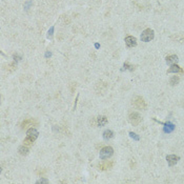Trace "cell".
Here are the masks:
<instances>
[{
	"label": "cell",
	"mask_w": 184,
	"mask_h": 184,
	"mask_svg": "<svg viewBox=\"0 0 184 184\" xmlns=\"http://www.w3.org/2000/svg\"><path fill=\"white\" fill-rule=\"evenodd\" d=\"M38 135H39V133H38V130H37L36 128L31 127L30 130H28V132H26V138L24 139L23 144L26 145V146L33 145L34 141L38 138Z\"/></svg>",
	"instance_id": "6da1fadb"
},
{
	"label": "cell",
	"mask_w": 184,
	"mask_h": 184,
	"mask_svg": "<svg viewBox=\"0 0 184 184\" xmlns=\"http://www.w3.org/2000/svg\"><path fill=\"white\" fill-rule=\"evenodd\" d=\"M113 154H114L113 147L105 146V147H103L101 150H100L99 157H100V159H102V160H105V159L110 158V157L113 156Z\"/></svg>",
	"instance_id": "7a4b0ae2"
},
{
	"label": "cell",
	"mask_w": 184,
	"mask_h": 184,
	"mask_svg": "<svg viewBox=\"0 0 184 184\" xmlns=\"http://www.w3.org/2000/svg\"><path fill=\"white\" fill-rule=\"evenodd\" d=\"M154 37H155V32L153 30H150V28H147V30L142 32L141 40L143 42H150V40L154 39Z\"/></svg>",
	"instance_id": "3957f363"
},
{
	"label": "cell",
	"mask_w": 184,
	"mask_h": 184,
	"mask_svg": "<svg viewBox=\"0 0 184 184\" xmlns=\"http://www.w3.org/2000/svg\"><path fill=\"white\" fill-rule=\"evenodd\" d=\"M133 105L137 108V110H145V108H146V103H145L144 99L140 96H137L134 98Z\"/></svg>",
	"instance_id": "277c9868"
},
{
	"label": "cell",
	"mask_w": 184,
	"mask_h": 184,
	"mask_svg": "<svg viewBox=\"0 0 184 184\" xmlns=\"http://www.w3.org/2000/svg\"><path fill=\"white\" fill-rule=\"evenodd\" d=\"M128 119H130V124L134 125V126L139 125L142 121V118L139 113H130V116H128Z\"/></svg>",
	"instance_id": "5b68a950"
},
{
	"label": "cell",
	"mask_w": 184,
	"mask_h": 184,
	"mask_svg": "<svg viewBox=\"0 0 184 184\" xmlns=\"http://www.w3.org/2000/svg\"><path fill=\"white\" fill-rule=\"evenodd\" d=\"M125 44L128 48H134L137 45V39L134 36H127L125 38Z\"/></svg>",
	"instance_id": "8992f818"
},
{
	"label": "cell",
	"mask_w": 184,
	"mask_h": 184,
	"mask_svg": "<svg viewBox=\"0 0 184 184\" xmlns=\"http://www.w3.org/2000/svg\"><path fill=\"white\" fill-rule=\"evenodd\" d=\"M179 159L180 158H179L178 156H176V155H168V156H166L167 163H168L170 166H174V165L179 161Z\"/></svg>",
	"instance_id": "52a82bcc"
},
{
	"label": "cell",
	"mask_w": 184,
	"mask_h": 184,
	"mask_svg": "<svg viewBox=\"0 0 184 184\" xmlns=\"http://www.w3.org/2000/svg\"><path fill=\"white\" fill-rule=\"evenodd\" d=\"M114 163L112 161H105L103 162V163H101V164L98 165V170H110L112 167H113Z\"/></svg>",
	"instance_id": "ba28073f"
},
{
	"label": "cell",
	"mask_w": 184,
	"mask_h": 184,
	"mask_svg": "<svg viewBox=\"0 0 184 184\" xmlns=\"http://www.w3.org/2000/svg\"><path fill=\"white\" fill-rule=\"evenodd\" d=\"M167 73H184V72H183V70L179 66V65L172 64V66H170V68L167 71Z\"/></svg>",
	"instance_id": "9c48e42d"
},
{
	"label": "cell",
	"mask_w": 184,
	"mask_h": 184,
	"mask_svg": "<svg viewBox=\"0 0 184 184\" xmlns=\"http://www.w3.org/2000/svg\"><path fill=\"white\" fill-rule=\"evenodd\" d=\"M165 60H166V62L168 63V64H175V63L178 62L179 59L176 55H170V56H167L166 58H165Z\"/></svg>",
	"instance_id": "30bf717a"
},
{
	"label": "cell",
	"mask_w": 184,
	"mask_h": 184,
	"mask_svg": "<svg viewBox=\"0 0 184 184\" xmlns=\"http://www.w3.org/2000/svg\"><path fill=\"white\" fill-rule=\"evenodd\" d=\"M34 123H36V122H35L33 119H26V120H24V121L22 122L21 127L24 130V128H28V127H30V126H33V125H34Z\"/></svg>",
	"instance_id": "8fae6325"
},
{
	"label": "cell",
	"mask_w": 184,
	"mask_h": 184,
	"mask_svg": "<svg viewBox=\"0 0 184 184\" xmlns=\"http://www.w3.org/2000/svg\"><path fill=\"white\" fill-rule=\"evenodd\" d=\"M108 123V118L105 116H99L97 118V124L98 126H104Z\"/></svg>",
	"instance_id": "7c38bea8"
},
{
	"label": "cell",
	"mask_w": 184,
	"mask_h": 184,
	"mask_svg": "<svg viewBox=\"0 0 184 184\" xmlns=\"http://www.w3.org/2000/svg\"><path fill=\"white\" fill-rule=\"evenodd\" d=\"M18 150H19L20 155H22V156H25V155H28V147L24 144H23V146H20Z\"/></svg>",
	"instance_id": "4fadbf2b"
},
{
	"label": "cell",
	"mask_w": 184,
	"mask_h": 184,
	"mask_svg": "<svg viewBox=\"0 0 184 184\" xmlns=\"http://www.w3.org/2000/svg\"><path fill=\"white\" fill-rule=\"evenodd\" d=\"M114 137V133L112 132V130H105L104 133H103V138L105 139V140H108V139H112Z\"/></svg>",
	"instance_id": "5bb4252c"
},
{
	"label": "cell",
	"mask_w": 184,
	"mask_h": 184,
	"mask_svg": "<svg viewBox=\"0 0 184 184\" xmlns=\"http://www.w3.org/2000/svg\"><path fill=\"white\" fill-rule=\"evenodd\" d=\"M179 81H180V78H179L178 76H174V77H172L170 78V85H177L179 83Z\"/></svg>",
	"instance_id": "9a60e30c"
},
{
	"label": "cell",
	"mask_w": 184,
	"mask_h": 184,
	"mask_svg": "<svg viewBox=\"0 0 184 184\" xmlns=\"http://www.w3.org/2000/svg\"><path fill=\"white\" fill-rule=\"evenodd\" d=\"M16 68H17V64L14 62L6 65V70H8V72H14V71H16Z\"/></svg>",
	"instance_id": "2e32d148"
},
{
	"label": "cell",
	"mask_w": 184,
	"mask_h": 184,
	"mask_svg": "<svg viewBox=\"0 0 184 184\" xmlns=\"http://www.w3.org/2000/svg\"><path fill=\"white\" fill-rule=\"evenodd\" d=\"M123 68H124V70H130V71H134V68H135L133 65H130L128 63H124Z\"/></svg>",
	"instance_id": "e0dca14e"
},
{
	"label": "cell",
	"mask_w": 184,
	"mask_h": 184,
	"mask_svg": "<svg viewBox=\"0 0 184 184\" xmlns=\"http://www.w3.org/2000/svg\"><path fill=\"white\" fill-rule=\"evenodd\" d=\"M37 183H48V181L46 179H40V180L37 181Z\"/></svg>",
	"instance_id": "ac0fdd59"
},
{
	"label": "cell",
	"mask_w": 184,
	"mask_h": 184,
	"mask_svg": "<svg viewBox=\"0 0 184 184\" xmlns=\"http://www.w3.org/2000/svg\"><path fill=\"white\" fill-rule=\"evenodd\" d=\"M53 31H54V28H52L51 31L48 32V36H52V35H53Z\"/></svg>",
	"instance_id": "d6986e66"
},
{
	"label": "cell",
	"mask_w": 184,
	"mask_h": 184,
	"mask_svg": "<svg viewBox=\"0 0 184 184\" xmlns=\"http://www.w3.org/2000/svg\"><path fill=\"white\" fill-rule=\"evenodd\" d=\"M135 135H136V134H134V133H130V136H132V137H133V138H136L137 139V140H138V137H136V136H135Z\"/></svg>",
	"instance_id": "ffe728a7"
}]
</instances>
